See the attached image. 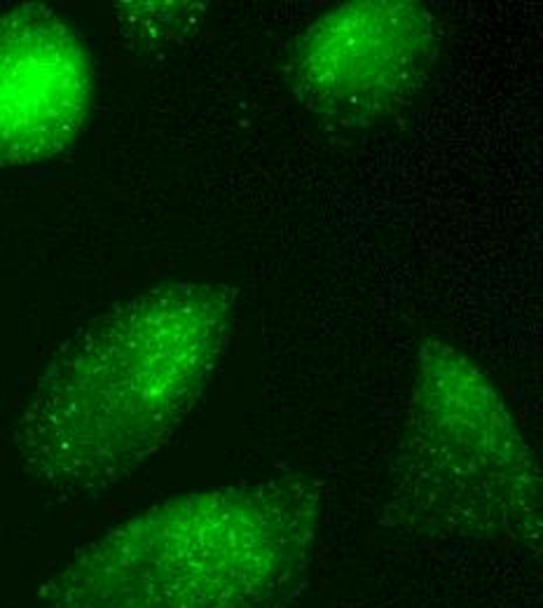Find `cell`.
<instances>
[{
    "label": "cell",
    "instance_id": "6da1fadb",
    "mask_svg": "<svg viewBox=\"0 0 543 608\" xmlns=\"http://www.w3.org/2000/svg\"><path fill=\"white\" fill-rule=\"evenodd\" d=\"M234 318V288L169 281L84 323L52 356L17 421L21 470L61 498L129 480L192 414Z\"/></svg>",
    "mask_w": 543,
    "mask_h": 608
},
{
    "label": "cell",
    "instance_id": "7a4b0ae2",
    "mask_svg": "<svg viewBox=\"0 0 543 608\" xmlns=\"http://www.w3.org/2000/svg\"><path fill=\"white\" fill-rule=\"evenodd\" d=\"M319 524L321 494L302 477L173 496L80 550L42 608H283Z\"/></svg>",
    "mask_w": 543,
    "mask_h": 608
},
{
    "label": "cell",
    "instance_id": "3957f363",
    "mask_svg": "<svg viewBox=\"0 0 543 608\" xmlns=\"http://www.w3.org/2000/svg\"><path fill=\"white\" fill-rule=\"evenodd\" d=\"M398 465L408 508L443 533L538 538L541 480L532 449L487 375L447 342L419 348Z\"/></svg>",
    "mask_w": 543,
    "mask_h": 608
},
{
    "label": "cell",
    "instance_id": "277c9868",
    "mask_svg": "<svg viewBox=\"0 0 543 608\" xmlns=\"http://www.w3.org/2000/svg\"><path fill=\"white\" fill-rule=\"evenodd\" d=\"M438 52V28L415 0H351L311 21L288 59L302 108L337 124H368L417 96Z\"/></svg>",
    "mask_w": 543,
    "mask_h": 608
},
{
    "label": "cell",
    "instance_id": "5b68a950",
    "mask_svg": "<svg viewBox=\"0 0 543 608\" xmlns=\"http://www.w3.org/2000/svg\"><path fill=\"white\" fill-rule=\"evenodd\" d=\"M94 101L84 38L35 3L0 14V169L35 166L80 138Z\"/></svg>",
    "mask_w": 543,
    "mask_h": 608
}]
</instances>
